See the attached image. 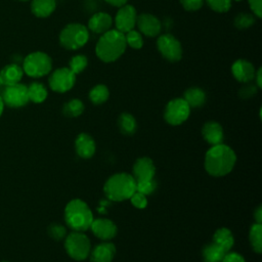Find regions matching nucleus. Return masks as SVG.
Instances as JSON below:
<instances>
[{"label": "nucleus", "instance_id": "1", "mask_svg": "<svg viewBox=\"0 0 262 262\" xmlns=\"http://www.w3.org/2000/svg\"><path fill=\"white\" fill-rule=\"evenodd\" d=\"M236 162L235 152L226 144L212 145L205 156V169L214 177H222L231 172Z\"/></svg>", "mask_w": 262, "mask_h": 262}, {"label": "nucleus", "instance_id": "2", "mask_svg": "<svg viewBox=\"0 0 262 262\" xmlns=\"http://www.w3.org/2000/svg\"><path fill=\"white\" fill-rule=\"evenodd\" d=\"M126 47L124 33L118 30H108L100 35L95 46V53L103 62H113L121 57Z\"/></svg>", "mask_w": 262, "mask_h": 262}, {"label": "nucleus", "instance_id": "3", "mask_svg": "<svg viewBox=\"0 0 262 262\" xmlns=\"http://www.w3.org/2000/svg\"><path fill=\"white\" fill-rule=\"evenodd\" d=\"M103 191L111 201L122 202L129 200L136 191V181L134 177L128 173H117L105 181Z\"/></svg>", "mask_w": 262, "mask_h": 262}, {"label": "nucleus", "instance_id": "4", "mask_svg": "<svg viewBox=\"0 0 262 262\" xmlns=\"http://www.w3.org/2000/svg\"><path fill=\"white\" fill-rule=\"evenodd\" d=\"M64 221L73 230L83 232L90 228L93 215L84 201L74 199L70 201L64 208Z\"/></svg>", "mask_w": 262, "mask_h": 262}, {"label": "nucleus", "instance_id": "5", "mask_svg": "<svg viewBox=\"0 0 262 262\" xmlns=\"http://www.w3.org/2000/svg\"><path fill=\"white\" fill-rule=\"evenodd\" d=\"M59 43L68 50H76L83 47L89 39L87 27L79 23L67 25L59 33Z\"/></svg>", "mask_w": 262, "mask_h": 262}, {"label": "nucleus", "instance_id": "6", "mask_svg": "<svg viewBox=\"0 0 262 262\" xmlns=\"http://www.w3.org/2000/svg\"><path fill=\"white\" fill-rule=\"evenodd\" d=\"M52 69L51 57L41 51L28 54L23 61V71L29 77L41 78L50 73Z\"/></svg>", "mask_w": 262, "mask_h": 262}, {"label": "nucleus", "instance_id": "7", "mask_svg": "<svg viewBox=\"0 0 262 262\" xmlns=\"http://www.w3.org/2000/svg\"><path fill=\"white\" fill-rule=\"evenodd\" d=\"M64 249L72 259L82 261L88 258L91 245L88 236L85 233L81 231H73L66 236Z\"/></svg>", "mask_w": 262, "mask_h": 262}, {"label": "nucleus", "instance_id": "8", "mask_svg": "<svg viewBox=\"0 0 262 262\" xmlns=\"http://www.w3.org/2000/svg\"><path fill=\"white\" fill-rule=\"evenodd\" d=\"M0 95L4 105L12 108L23 107L30 101L28 96V86L21 83L4 86Z\"/></svg>", "mask_w": 262, "mask_h": 262}, {"label": "nucleus", "instance_id": "9", "mask_svg": "<svg viewBox=\"0 0 262 262\" xmlns=\"http://www.w3.org/2000/svg\"><path fill=\"white\" fill-rule=\"evenodd\" d=\"M190 115V107L183 98L170 100L164 111V118L170 125L177 126L185 122Z\"/></svg>", "mask_w": 262, "mask_h": 262}, {"label": "nucleus", "instance_id": "10", "mask_svg": "<svg viewBox=\"0 0 262 262\" xmlns=\"http://www.w3.org/2000/svg\"><path fill=\"white\" fill-rule=\"evenodd\" d=\"M157 47L162 56L171 62L182 58V46L177 38L171 34H162L157 40Z\"/></svg>", "mask_w": 262, "mask_h": 262}, {"label": "nucleus", "instance_id": "11", "mask_svg": "<svg viewBox=\"0 0 262 262\" xmlns=\"http://www.w3.org/2000/svg\"><path fill=\"white\" fill-rule=\"evenodd\" d=\"M76 81V75L69 68H59L53 71L48 79L49 87L54 92L63 93L73 88Z\"/></svg>", "mask_w": 262, "mask_h": 262}, {"label": "nucleus", "instance_id": "12", "mask_svg": "<svg viewBox=\"0 0 262 262\" xmlns=\"http://www.w3.org/2000/svg\"><path fill=\"white\" fill-rule=\"evenodd\" d=\"M137 19V12L134 6L125 4L119 7V10L115 16V25L116 30L120 31L121 33H127L136 26Z\"/></svg>", "mask_w": 262, "mask_h": 262}, {"label": "nucleus", "instance_id": "13", "mask_svg": "<svg viewBox=\"0 0 262 262\" xmlns=\"http://www.w3.org/2000/svg\"><path fill=\"white\" fill-rule=\"evenodd\" d=\"M136 26L139 32L147 37L159 36L162 31L161 20L150 13H140L137 15Z\"/></svg>", "mask_w": 262, "mask_h": 262}, {"label": "nucleus", "instance_id": "14", "mask_svg": "<svg viewBox=\"0 0 262 262\" xmlns=\"http://www.w3.org/2000/svg\"><path fill=\"white\" fill-rule=\"evenodd\" d=\"M90 228L93 234L102 241L112 239L116 236L118 231L117 225L112 220L106 218L93 219Z\"/></svg>", "mask_w": 262, "mask_h": 262}, {"label": "nucleus", "instance_id": "15", "mask_svg": "<svg viewBox=\"0 0 262 262\" xmlns=\"http://www.w3.org/2000/svg\"><path fill=\"white\" fill-rule=\"evenodd\" d=\"M156 167L151 159L147 157L139 158L133 165V177L135 181H144L154 179Z\"/></svg>", "mask_w": 262, "mask_h": 262}, {"label": "nucleus", "instance_id": "16", "mask_svg": "<svg viewBox=\"0 0 262 262\" xmlns=\"http://www.w3.org/2000/svg\"><path fill=\"white\" fill-rule=\"evenodd\" d=\"M231 73L236 81L241 83H250L254 80L256 70L250 61L246 59H237L231 66Z\"/></svg>", "mask_w": 262, "mask_h": 262}, {"label": "nucleus", "instance_id": "17", "mask_svg": "<svg viewBox=\"0 0 262 262\" xmlns=\"http://www.w3.org/2000/svg\"><path fill=\"white\" fill-rule=\"evenodd\" d=\"M113 25V18L112 16L106 12H96L94 13L88 20V27L87 29L93 32L94 34L102 35L103 33L111 30V27Z\"/></svg>", "mask_w": 262, "mask_h": 262}, {"label": "nucleus", "instance_id": "18", "mask_svg": "<svg viewBox=\"0 0 262 262\" xmlns=\"http://www.w3.org/2000/svg\"><path fill=\"white\" fill-rule=\"evenodd\" d=\"M202 135L204 139L211 145L223 143L224 132L222 126L214 121H209L204 124L202 128Z\"/></svg>", "mask_w": 262, "mask_h": 262}, {"label": "nucleus", "instance_id": "19", "mask_svg": "<svg viewBox=\"0 0 262 262\" xmlns=\"http://www.w3.org/2000/svg\"><path fill=\"white\" fill-rule=\"evenodd\" d=\"M75 148L80 158L90 159L95 152L96 145L91 135L87 133H80L75 140Z\"/></svg>", "mask_w": 262, "mask_h": 262}, {"label": "nucleus", "instance_id": "20", "mask_svg": "<svg viewBox=\"0 0 262 262\" xmlns=\"http://www.w3.org/2000/svg\"><path fill=\"white\" fill-rule=\"evenodd\" d=\"M116 254V247L110 242L97 245L89 254L91 262H112Z\"/></svg>", "mask_w": 262, "mask_h": 262}, {"label": "nucleus", "instance_id": "21", "mask_svg": "<svg viewBox=\"0 0 262 262\" xmlns=\"http://www.w3.org/2000/svg\"><path fill=\"white\" fill-rule=\"evenodd\" d=\"M23 75V68H20L17 63H9L0 71V78L3 86H9L19 83Z\"/></svg>", "mask_w": 262, "mask_h": 262}, {"label": "nucleus", "instance_id": "22", "mask_svg": "<svg viewBox=\"0 0 262 262\" xmlns=\"http://www.w3.org/2000/svg\"><path fill=\"white\" fill-rule=\"evenodd\" d=\"M56 7V0H32L31 11L37 17L49 16Z\"/></svg>", "mask_w": 262, "mask_h": 262}, {"label": "nucleus", "instance_id": "23", "mask_svg": "<svg viewBox=\"0 0 262 262\" xmlns=\"http://www.w3.org/2000/svg\"><path fill=\"white\" fill-rule=\"evenodd\" d=\"M213 243L221 247L225 252H229L234 244V238L231 231L226 227L218 228L213 235Z\"/></svg>", "mask_w": 262, "mask_h": 262}, {"label": "nucleus", "instance_id": "24", "mask_svg": "<svg viewBox=\"0 0 262 262\" xmlns=\"http://www.w3.org/2000/svg\"><path fill=\"white\" fill-rule=\"evenodd\" d=\"M183 99L189 107H200L206 102V93L199 87H191L185 90Z\"/></svg>", "mask_w": 262, "mask_h": 262}, {"label": "nucleus", "instance_id": "25", "mask_svg": "<svg viewBox=\"0 0 262 262\" xmlns=\"http://www.w3.org/2000/svg\"><path fill=\"white\" fill-rule=\"evenodd\" d=\"M226 253L228 252H225L221 247L212 243L204 247L203 259L204 262H222Z\"/></svg>", "mask_w": 262, "mask_h": 262}, {"label": "nucleus", "instance_id": "26", "mask_svg": "<svg viewBox=\"0 0 262 262\" xmlns=\"http://www.w3.org/2000/svg\"><path fill=\"white\" fill-rule=\"evenodd\" d=\"M46 87L39 82H33L28 86V96L29 100L34 103H41L47 98Z\"/></svg>", "mask_w": 262, "mask_h": 262}, {"label": "nucleus", "instance_id": "27", "mask_svg": "<svg viewBox=\"0 0 262 262\" xmlns=\"http://www.w3.org/2000/svg\"><path fill=\"white\" fill-rule=\"evenodd\" d=\"M118 124H119L120 131L125 135H133L137 128L135 118L128 113H123L120 115Z\"/></svg>", "mask_w": 262, "mask_h": 262}, {"label": "nucleus", "instance_id": "28", "mask_svg": "<svg viewBox=\"0 0 262 262\" xmlns=\"http://www.w3.org/2000/svg\"><path fill=\"white\" fill-rule=\"evenodd\" d=\"M250 244L254 252L260 254L262 252V225L255 223L252 225L249 233Z\"/></svg>", "mask_w": 262, "mask_h": 262}, {"label": "nucleus", "instance_id": "29", "mask_svg": "<svg viewBox=\"0 0 262 262\" xmlns=\"http://www.w3.org/2000/svg\"><path fill=\"white\" fill-rule=\"evenodd\" d=\"M110 91L108 88L103 84H98L94 86L89 92V99L94 104H101L108 99Z\"/></svg>", "mask_w": 262, "mask_h": 262}, {"label": "nucleus", "instance_id": "30", "mask_svg": "<svg viewBox=\"0 0 262 262\" xmlns=\"http://www.w3.org/2000/svg\"><path fill=\"white\" fill-rule=\"evenodd\" d=\"M83 112H84V103L78 98H73L69 100L63 104V107H62L63 115L70 118L78 117Z\"/></svg>", "mask_w": 262, "mask_h": 262}, {"label": "nucleus", "instance_id": "31", "mask_svg": "<svg viewBox=\"0 0 262 262\" xmlns=\"http://www.w3.org/2000/svg\"><path fill=\"white\" fill-rule=\"evenodd\" d=\"M88 64V59L83 54H77L73 56L69 61V69L75 74L78 75L83 72Z\"/></svg>", "mask_w": 262, "mask_h": 262}, {"label": "nucleus", "instance_id": "32", "mask_svg": "<svg viewBox=\"0 0 262 262\" xmlns=\"http://www.w3.org/2000/svg\"><path fill=\"white\" fill-rule=\"evenodd\" d=\"M233 24H234V27L239 30L248 29L255 24L254 14H251L248 12H241L235 15Z\"/></svg>", "mask_w": 262, "mask_h": 262}, {"label": "nucleus", "instance_id": "33", "mask_svg": "<svg viewBox=\"0 0 262 262\" xmlns=\"http://www.w3.org/2000/svg\"><path fill=\"white\" fill-rule=\"evenodd\" d=\"M124 35H125L126 44L129 45L131 48L140 49L143 46V39L139 32H137L135 30H131V31L125 33Z\"/></svg>", "mask_w": 262, "mask_h": 262}, {"label": "nucleus", "instance_id": "34", "mask_svg": "<svg viewBox=\"0 0 262 262\" xmlns=\"http://www.w3.org/2000/svg\"><path fill=\"white\" fill-rule=\"evenodd\" d=\"M157 188V181L155 179L144 180V181H136V191L144 194L149 195L151 194Z\"/></svg>", "mask_w": 262, "mask_h": 262}, {"label": "nucleus", "instance_id": "35", "mask_svg": "<svg viewBox=\"0 0 262 262\" xmlns=\"http://www.w3.org/2000/svg\"><path fill=\"white\" fill-rule=\"evenodd\" d=\"M48 235L55 241H60L67 236V228L59 223H52L48 226Z\"/></svg>", "mask_w": 262, "mask_h": 262}, {"label": "nucleus", "instance_id": "36", "mask_svg": "<svg viewBox=\"0 0 262 262\" xmlns=\"http://www.w3.org/2000/svg\"><path fill=\"white\" fill-rule=\"evenodd\" d=\"M209 7L216 12H227L231 6V0H206Z\"/></svg>", "mask_w": 262, "mask_h": 262}, {"label": "nucleus", "instance_id": "37", "mask_svg": "<svg viewBox=\"0 0 262 262\" xmlns=\"http://www.w3.org/2000/svg\"><path fill=\"white\" fill-rule=\"evenodd\" d=\"M245 84L246 85H244L239 89L238 95L243 99H248V98H251L252 96H254L258 92V87L256 84H250V83H245Z\"/></svg>", "mask_w": 262, "mask_h": 262}, {"label": "nucleus", "instance_id": "38", "mask_svg": "<svg viewBox=\"0 0 262 262\" xmlns=\"http://www.w3.org/2000/svg\"><path fill=\"white\" fill-rule=\"evenodd\" d=\"M130 202L132 203V205L138 209H144L147 205V200H146V195L135 191L131 196H130Z\"/></svg>", "mask_w": 262, "mask_h": 262}, {"label": "nucleus", "instance_id": "39", "mask_svg": "<svg viewBox=\"0 0 262 262\" xmlns=\"http://www.w3.org/2000/svg\"><path fill=\"white\" fill-rule=\"evenodd\" d=\"M182 7L187 11H196L202 8L205 0H179Z\"/></svg>", "mask_w": 262, "mask_h": 262}, {"label": "nucleus", "instance_id": "40", "mask_svg": "<svg viewBox=\"0 0 262 262\" xmlns=\"http://www.w3.org/2000/svg\"><path fill=\"white\" fill-rule=\"evenodd\" d=\"M254 15L260 18L262 16V0H248Z\"/></svg>", "mask_w": 262, "mask_h": 262}, {"label": "nucleus", "instance_id": "41", "mask_svg": "<svg viewBox=\"0 0 262 262\" xmlns=\"http://www.w3.org/2000/svg\"><path fill=\"white\" fill-rule=\"evenodd\" d=\"M222 262H246L244 257L234 252H228L225 254Z\"/></svg>", "mask_w": 262, "mask_h": 262}, {"label": "nucleus", "instance_id": "42", "mask_svg": "<svg viewBox=\"0 0 262 262\" xmlns=\"http://www.w3.org/2000/svg\"><path fill=\"white\" fill-rule=\"evenodd\" d=\"M254 79L256 80V85L258 88L262 87V69L259 68L258 71L255 73V77Z\"/></svg>", "mask_w": 262, "mask_h": 262}, {"label": "nucleus", "instance_id": "43", "mask_svg": "<svg viewBox=\"0 0 262 262\" xmlns=\"http://www.w3.org/2000/svg\"><path fill=\"white\" fill-rule=\"evenodd\" d=\"M106 3H108L112 6H116V7H121L123 5H125L127 3L128 0H104Z\"/></svg>", "mask_w": 262, "mask_h": 262}, {"label": "nucleus", "instance_id": "44", "mask_svg": "<svg viewBox=\"0 0 262 262\" xmlns=\"http://www.w3.org/2000/svg\"><path fill=\"white\" fill-rule=\"evenodd\" d=\"M254 217L256 220V223H261L262 222V208L261 206H259L256 211L254 212Z\"/></svg>", "mask_w": 262, "mask_h": 262}, {"label": "nucleus", "instance_id": "45", "mask_svg": "<svg viewBox=\"0 0 262 262\" xmlns=\"http://www.w3.org/2000/svg\"><path fill=\"white\" fill-rule=\"evenodd\" d=\"M3 110H4V103H3L2 98H1V95H0V117H1V115H2V113H3Z\"/></svg>", "mask_w": 262, "mask_h": 262}, {"label": "nucleus", "instance_id": "46", "mask_svg": "<svg viewBox=\"0 0 262 262\" xmlns=\"http://www.w3.org/2000/svg\"><path fill=\"white\" fill-rule=\"evenodd\" d=\"M3 86V84H2V81H1V78H0V88Z\"/></svg>", "mask_w": 262, "mask_h": 262}, {"label": "nucleus", "instance_id": "47", "mask_svg": "<svg viewBox=\"0 0 262 262\" xmlns=\"http://www.w3.org/2000/svg\"><path fill=\"white\" fill-rule=\"evenodd\" d=\"M234 1H238L239 2V1H243V0H234Z\"/></svg>", "mask_w": 262, "mask_h": 262}, {"label": "nucleus", "instance_id": "48", "mask_svg": "<svg viewBox=\"0 0 262 262\" xmlns=\"http://www.w3.org/2000/svg\"><path fill=\"white\" fill-rule=\"evenodd\" d=\"M18 1H28V0H18Z\"/></svg>", "mask_w": 262, "mask_h": 262}, {"label": "nucleus", "instance_id": "49", "mask_svg": "<svg viewBox=\"0 0 262 262\" xmlns=\"http://www.w3.org/2000/svg\"><path fill=\"white\" fill-rule=\"evenodd\" d=\"M2 262H9V261H2Z\"/></svg>", "mask_w": 262, "mask_h": 262}]
</instances>
